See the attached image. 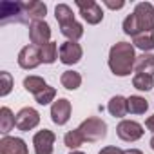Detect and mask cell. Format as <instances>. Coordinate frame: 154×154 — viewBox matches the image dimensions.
<instances>
[{
    "label": "cell",
    "mask_w": 154,
    "mask_h": 154,
    "mask_svg": "<svg viewBox=\"0 0 154 154\" xmlns=\"http://www.w3.org/2000/svg\"><path fill=\"white\" fill-rule=\"evenodd\" d=\"M136 63L134 45L129 42H118L109 51V69L116 76H129Z\"/></svg>",
    "instance_id": "obj_1"
},
{
    "label": "cell",
    "mask_w": 154,
    "mask_h": 154,
    "mask_svg": "<svg viewBox=\"0 0 154 154\" xmlns=\"http://www.w3.org/2000/svg\"><path fill=\"white\" fill-rule=\"evenodd\" d=\"M78 131L82 132L85 141L94 143V141H100L107 136V123L98 116H91V118H87L80 123Z\"/></svg>",
    "instance_id": "obj_2"
},
{
    "label": "cell",
    "mask_w": 154,
    "mask_h": 154,
    "mask_svg": "<svg viewBox=\"0 0 154 154\" xmlns=\"http://www.w3.org/2000/svg\"><path fill=\"white\" fill-rule=\"evenodd\" d=\"M27 24V13H26V2H2L0 8V24Z\"/></svg>",
    "instance_id": "obj_3"
},
{
    "label": "cell",
    "mask_w": 154,
    "mask_h": 154,
    "mask_svg": "<svg viewBox=\"0 0 154 154\" xmlns=\"http://www.w3.org/2000/svg\"><path fill=\"white\" fill-rule=\"evenodd\" d=\"M76 6L80 9V15L82 18L91 24V26H96L103 20V11H102V6L94 0H76Z\"/></svg>",
    "instance_id": "obj_4"
},
{
    "label": "cell",
    "mask_w": 154,
    "mask_h": 154,
    "mask_svg": "<svg viewBox=\"0 0 154 154\" xmlns=\"http://www.w3.org/2000/svg\"><path fill=\"white\" fill-rule=\"evenodd\" d=\"M134 17L140 24L141 33L145 31H154V6L150 2H140L134 8Z\"/></svg>",
    "instance_id": "obj_5"
},
{
    "label": "cell",
    "mask_w": 154,
    "mask_h": 154,
    "mask_svg": "<svg viewBox=\"0 0 154 154\" xmlns=\"http://www.w3.org/2000/svg\"><path fill=\"white\" fill-rule=\"evenodd\" d=\"M143 125L134 120H122L116 127V134L123 141H138L143 136Z\"/></svg>",
    "instance_id": "obj_6"
},
{
    "label": "cell",
    "mask_w": 154,
    "mask_h": 154,
    "mask_svg": "<svg viewBox=\"0 0 154 154\" xmlns=\"http://www.w3.org/2000/svg\"><path fill=\"white\" fill-rule=\"evenodd\" d=\"M54 140L56 134L49 129H42L33 136V147L35 154H53L54 150Z\"/></svg>",
    "instance_id": "obj_7"
},
{
    "label": "cell",
    "mask_w": 154,
    "mask_h": 154,
    "mask_svg": "<svg viewBox=\"0 0 154 154\" xmlns=\"http://www.w3.org/2000/svg\"><path fill=\"white\" fill-rule=\"evenodd\" d=\"M29 40H31V45H36V47H42L45 44L51 42V27L45 20H40V22H31L29 26Z\"/></svg>",
    "instance_id": "obj_8"
},
{
    "label": "cell",
    "mask_w": 154,
    "mask_h": 154,
    "mask_svg": "<svg viewBox=\"0 0 154 154\" xmlns=\"http://www.w3.org/2000/svg\"><path fill=\"white\" fill-rule=\"evenodd\" d=\"M42 63V56H40V47L36 45H26L20 49L18 53V65L26 71L35 69Z\"/></svg>",
    "instance_id": "obj_9"
},
{
    "label": "cell",
    "mask_w": 154,
    "mask_h": 154,
    "mask_svg": "<svg viewBox=\"0 0 154 154\" xmlns=\"http://www.w3.org/2000/svg\"><path fill=\"white\" fill-rule=\"evenodd\" d=\"M40 123V114L36 109L33 107H24L17 112V129L22 132H27L31 129H35Z\"/></svg>",
    "instance_id": "obj_10"
},
{
    "label": "cell",
    "mask_w": 154,
    "mask_h": 154,
    "mask_svg": "<svg viewBox=\"0 0 154 154\" xmlns=\"http://www.w3.org/2000/svg\"><path fill=\"white\" fill-rule=\"evenodd\" d=\"M82 54H84V49L80 44L76 42H63L60 45V62L65 63V65H74L82 60Z\"/></svg>",
    "instance_id": "obj_11"
},
{
    "label": "cell",
    "mask_w": 154,
    "mask_h": 154,
    "mask_svg": "<svg viewBox=\"0 0 154 154\" xmlns=\"http://www.w3.org/2000/svg\"><path fill=\"white\" fill-rule=\"evenodd\" d=\"M71 118V102L67 98H58L51 105V120L56 125H65Z\"/></svg>",
    "instance_id": "obj_12"
},
{
    "label": "cell",
    "mask_w": 154,
    "mask_h": 154,
    "mask_svg": "<svg viewBox=\"0 0 154 154\" xmlns=\"http://www.w3.org/2000/svg\"><path fill=\"white\" fill-rule=\"evenodd\" d=\"M0 154H29V149L22 138L4 136L0 140Z\"/></svg>",
    "instance_id": "obj_13"
},
{
    "label": "cell",
    "mask_w": 154,
    "mask_h": 154,
    "mask_svg": "<svg viewBox=\"0 0 154 154\" xmlns=\"http://www.w3.org/2000/svg\"><path fill=\"white\" fill-rule=\"evenodd\" d=\"M26 13L31 22H40L47 15V6L40 0H29V2H26Z\"/></svg>",
    "instance_id": "obj_14"
},
{
    "label": "cell",
    "mask_w": 154,
    "mask_h": 154,
    "mask_svg": "<svg viewBox=\"0 0 154 154\" xmlns=\"http://www.w3.org/2000/svg\"><path fill=\"white\" fill-rule=\"evenodd\" d=\"M134 69H136V72H140V74L154 76V54H150V53H143V54L136 56Z\"/></svg>",
    "instance_id": "obj_15"
},
{
    "label": "cell",
    "mask_w": 154,
    "mask_h": 154,
    "mask_svg": "<svg viewBox=\"0 0 154 154\" xmlns=\"http://www.w3.org/2000/svg\"><path fill=\"white\" fill-rule=\"evenodd\" d=\"M107 111L111 112V116H114V118H123L127 112H129V109H127V98H123V96H112L111 100H109V105H107Z\"/></svg>",
    "instance_id": "obj_16"
},
{
    "label": "cell",
    "mask_w": 154,
    "mask_h": 154,
    "mask_svg": "<svg viewBox=\"0 0 154 154\" xmlns=\"http://www.w3.org/2000/svg\"><path fill=\"white\" fill-rule=\"evenodd\" d=\"M132 45L136 49H141L143 53H149L154 49V31H145L140 33L132 38Z\"/></svg>",
    "instance_id": "obj_17"
},
{
    "label": "cell",
    "mask_w": 154,
    "mask_h": 154,
    "mask_svg": "<svg viewBox=\"0 0 154 154\" xmlns=\"http://www.w3.org/2000/svg\"><path fill=\"white\" fill-rule=\"evenodd\" d=\"M13 127H17V116L11 112L9 107H2L0 109V132L8 136V132Z\"/></svg>",
    "instance_id": "obj_18"
},
{
    "label": "cell",
    "mask_w": 154,
    "mask_h": 154,
    "mask_svg": "<svg viewBox=\"0 0 154 154\" xmlns=\"http://www.w3.org/2000/svg\"><path fill=\"white\" fill-rule=\"evenodd\" d=\"M60 33H62L69 42H78V40L84 36V26H82L80 22H72V24L62 26V27H60Z\"/></svg>",
    "instance_id": "obj_19"
},
{
    "label": "cell",
    "mask_w": 154,
    "mask_h": 154,
    "mask_svg": "<svg viewBox=\"0 0 154 154\" xmlns=\"http://www.w3.org/2000/svg\"><path fill=\"white\" fill-rule=\"evenodd\" d=\"M60 82H62V85L67 91H76L82 85V76H80V72H76V71H65L60 76Z\"/></svg>",
    "instance_id": "obj_20"
},
{
    "label": "cell",
    "mask_w": 154,
    "mask_h": 154,
    "mask_svg": "<svg viewBox=\"0 0 154 154\" xmlns=\"http://www.w3.org/2000/svg\"><path fill=\"white\" fill-rule=\"evenodd\" d=\"M45 87H47V84H45V80L42 78V76L31 74V76H26V78H24V89H26L27 93L35 94V96H36L38 93H42Z\"/></svg>",
    "instance_id": "obj_21"
},
{
    "label": "cell",
    "mask_w": 154,
    "mask_h": 154,
    "mask_svg": "<svg viewBox=\"0 0 154 154\" xmlns=\"http://www.w3.org/2000/svg\"><path fill=\"white\" fill-rule=\"evenodd\" d=\"M54 17H56V22L60 24V27L76 22V20H74V15H72V9H71L67 4H58V6L54 8Z\"/></svg>",
    "instance_id": "obj_22"
},
{
    "label": "cell",
    "mask_w": 154,
    "mask_h": 154,
    "mask_svg": "<svg viewBox=\"0 0 154 154\" xmlns=\"http://www.w3.org/2000/svg\"><path fill=\"white\" fill-rule=\"evenodd\" d=\"M40 56H42L44 63H54L56 58L60 56V49H58L56 42H49V44L42 45L40 47Z\"/></svg>",
    "instance_id": "obj_23"
},
{
    "label": "cell",
    "mask_w": 154,
    "mask_h": 154,
    "mask_svg": "<svg viewBox=\"0 0 154 154\" xmlns=\"http://www.w3.org/2000/svg\"><path fill=\"white\" fill-rule=\"evenodd\" d=\"M127 109L131 114H145L149 109V102L141 96H129L127 98Z\"/></svg>",
    "instance_id": "obj_24"
},
{
    "label": "cell",
    "mask_w": 154,
    "mask_h": 154,
    "mask_svg": "<svg viewBox=\"0 0 154 154\" xmlns=\"http://www.w3.org/2000/svg\"><path fill=\"white\" fill-rule=\"evenodd\" d=\"M132 85H134V89H138V91H150V89L154 87V76L136 72L134 78H132Z\"/></svg>",
    "instance_id": "obj_25"
},
{
    "label": "cell",
    "mask_w": 154,
    "mask_h": 154,
    "mask_svg": "<svg viewBox=\"0 0 154 154\" xmlns=\"http://www.w3.org/2000/svg\"><path fill=\"white\" fill-rule=\"evenodd\" d=\"M84 141H85V140H84V136H82V132H80L78 129L69 131V132H65V136H63V143H65V147H69V149H72V150H76Z\"/></svg>",
    "instance_id": "obj_26"
},
{
    "label": "cell",
    "mask_w": 154,
    "mask_h": 154,
    "mask_svg": "<svg viewBox=\"0 0 154 154\" xmlns=\"http://www.w3.org/2000/svg\"><path fill=\"white\" fill-rule=\"evenodd\" d=\"M123 33L125 35H129V36H136V35H140L141 33V29H140V24H138V20H136V17H134V13L132 15H129L125 20H123Z\"/></svg>",
    "instance_id": "obj_27"
},
{
    "label": "cell",
    "mask_w": 154,
    "mask_h": 154,
    "mask_svg": "<svg viewBox=\"0 0 154 154\" xmlns=\"http://www.w3.org/2000/svg\"><path fill=\"white\" fill-rule=\"evenodd\" d=\"M54 96H56V89L51 87V85H47L42 93H38V94L35 96V100H36V103H40V105H47V103L54 102Z\"/></svg>",
    "instance_id": "obj_28"
},
{
    "label": "cell",
    "mask_w": 154,
    "mask_h": 154,
    "mask_svg": "<svg viewBox=\"0 0 154 154\" xmlns=\"http://www.w3.org/2000/svg\"><path fill=\"white\" fill-rule=\"evenodd\" d=\"M0 78H2V89H0V96H8L13 89V78H11V74L8 71H2L0 72Z\"/></svg>",
    "instance_id": "obj_29"
},
{
    "label": "cell",
    "mask_w": 154,
    "mask_h": 154,
    "mask_svg": "<svg viewBox=\"0 0 154 154\" xmlns=\"http://www.w3.org/2000/svg\"><path fill=\"white\" fill-rule=\"evenodd\" d=\"M98 154H123V150L120 147H114V145H109V147H103Z\"/></svg>",
    "instance_id": "obj_30"
},
{
    "label": "cell",
    "mask_w": 154,
    "mask_h": 154,
    "mask_svg": "<svg viewBox=\"0 0 154 154\" xmlns=\"http://www.w3.org/2000/svg\"><path fill=\"white\" fill-rule=\"evenodd\" d=\"M109 9H122L123 6H125V2H123V0H118V2H111V0H105V2H103Z\"/></svg>",
    "instance_id": "obj_31"
},
{
    "label": "cell",
    "mask_w": 154,
    "mask_h": 154,
    "mask_svg": "<svg viewBox=\"0 0 154 154\" xmlns=\"http://www.w3.org/2000/svg\"><path fill=\"white\" fill-rule=\"evenodd\" d=\"M145 127H147L150 132H154V114H152V116H149V118L145 120Z\"/></svg>",
    "instance_id": "obj_32"
},
{
    "label": "cell",
    "mask_w": 154,
    "mask_h": 154,
    "mask_svg": "<svg viewBox=\"0 0 154 154\" xmlns=\"http://www.w3.org/2000/svg\"><path fill=\"white\" fill-rule=\"evenodd\" d=\"M123 154H143L140 149H127V150H123Z\"/></svg>",
    "instance_id": "obj_33"
},
{
    "label": "cell",
    "mask_w": 154,
    "mask_h": 154,
    "mask_svg": "<svg viewBox=\"0 0 154 154\" xmlns=\"http://www.w3.org/2000/svg\"><path fill=\"white\" fill-rule=\"evenodd\" d=\"M150 149H152V150H154V136H152V138H150Z\"/></svg>",
    "instance_id": "obj_34"
},
{
    "label": "cell",
    "mask_w": 154,
    "mask_h": 154,
    "mask_svg": "<svg viewBox=\"0 0 154 154\" xmlns=\"http://www.w3.org/2000/svg\"><path fill=\"white\" fill-rule=\"evenodd\" d=\"M69 154H84V152H80V150H72V152H69Z\"/></svg>",
    "instance_id": "obj_35"
}]
</instances>
